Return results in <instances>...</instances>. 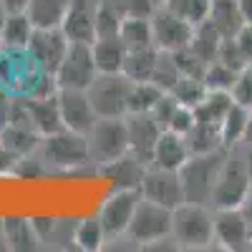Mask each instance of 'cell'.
Masks as SVG:
<instances>
[{
    "label": "cell",
    "instance_id": "cell-22",
    "mask_svg": "<svg viewBox=\"0 0 252 252\" xmlns=\"http://www.w3.org/2000/svg\"><path fill=\"white\" fill-rule=\"evenodd\" d=\"M33 31L35 26L31 23L28 13H5L0 23V43L5 51H26Z\"/></svg>",
    "mask_w": 252,
    "mask_h": 252
},
{
    "label": "cell",
    "instance_id": "cell-36",
    "mask_svg": "<svg viewBox=\"0 0 252 252\" xmlns=\"http://www.w3.org/2000/svg\"><path fill=\"white\" fill-rule=\"evenodd\" d=\"M169 94H172L179 103H184V106H189V109H194L197 103L207 96V86H204V81H202V78L179 76V81L172 86Z\"/></svg>",
    "mask_w": 252,
    "mask_h": 252
},
{
    "label": "cell",
    "instance_id": "cell-31",
    "mask_svg": "<svg viewBox=\"0 0 252 252\" xmlns=\"http://www.w3.org/2000/svg\"><path fill=\"white\" fill-rule=\"evenodd\" d=\"M222 40H224V38L220 35V31H217L212 23H209V20H204V23L194 26L192 40H189V48H192L202 61L212 63V61L217 58V53H220Z\"/></svg>",
    "mask_w": 252,
    "mask_h": 252
},
{
    "label": "cell",
    "instance_id": "cell-42",
    "mask_svg": "<svg viewBox=\"0 0 252 252\" xmlns=\"http://www.w3.org/2000/svg\"><path fill=\"white\" fill-rule=\"evenodd\" d=\"M197 124V116H194V109H189V106H184V103H179V106L174 109V114H172V119H169V126L166 129L169 131H174V134H182V136H187L189 131H192V126Z\"/></svg>",
    "mask_w": 252,
    "mask_h": 252
},
{
    "label": "cell",
    "instance_id": "cell-19",
    "mask_svg": "<svg viewBox=\"0 0 252 252\" xmlns=\"http://www.w3.org/2000/svg\"><path fill=\"white\" fill-rule=\"evenodd\" d=\"M101 177L111 179L114 187H121V189H139L141 179H144V172H146V164L139 161L136 157L131 154H124L109 164H103L101 169H96Z\"/></svg>",
    "mask_w": 252,
    "mask_h": 252
},
{
    "label": "cell",
    "instance_id": "cell-12",
    "mask_svg": "<svg viewBox=\"0 0 252 252\" xmlns=\"http://www.w3.org/2000/svg\"><path fill=\"white\" fill-rule=\"evenodd\" d=\"M152 20V35H154V46L159 51L174 53L179 48H187L192 40L194 26H189L187 20H182L179 15H174L166 5L154 8V13L149 15Z\"/></svg>",
    "mask_w": 252,
    "mask_h": 252
},
{
    "label": "cell",
    "instance_id": "cell-30",
    "mask_svg": "<svg viewBox=\"0 0 252 252\" xmlns=\"http://www.w3.org/2000/svg\"><path fill=\"white\" fill-rule=\"evenodd\" d=\"M184 139H187V146H189V154H207V152L224 149L220 126H215V124L197 121L192 126V131H189Z\"/></svg>",
    "mask_w": 252,
    "mask_h": 252
},
{
    "label": "cell",
    "instance_id": "cell-18",
    "mask_svg": "<svg viewBox=\"0 0 252 252\" xmlns=\"http://www.w3.org/2000/svg\"><path fill=\"white\" fill-rule=\"evenodd\" d=\"M189 157H192V154H189L187 139H184L182 134H174V131H169V129H164V131L159 134L157 146H154V157H152V164H149V166H159V169L179 172Z\"/></svg>",
    "mask_w": 252,
    "mask_h": 252
},
{
    "label": "cell",
    "instance_id": "cell-1",
    "mask_svg": "<svg viewBox=\"0 0 252 252\" xmlns=\"http://www.w3.org/2000/svg\"><path fill=\"white\" fill-rule=\"evenodd\" d=\"M172 237L179 250H207L215 245V212L209 204L182 202L172 209Z\"/></svg>",
    "mask_w": 252,
    "mask_h": 252
},
{
    "label": "cell",
    "instance_id": "cell-28",
    "mask_svg": "<svg viewBox=\"0 0 252 252\" xmlns=\"http://www.w3.org/2000/svg\"><path fill=\"white\" fill-rule=\"evenodd\" d=\"M109 242L106 232L98 222V217H86V220H78L73 224V247L81 252H98L103 250V245Z\"/></svg>",
    "mask_w": 252,
    "mask_h": 252
},
{
    "label": "cell",
    "instance_id": "cell-40",
    "mask_svg": "<svg viewBox=\"0 0 252 252\" xmlns=\"http://www.w3.org/2000/svg\"><path fill=\"white\" fill-rule=\"evenodd\" d=\"M174 63H177V68L182 76H192V78H204V71H207V61H202L192 48H179L172 53Z\"/></svg>",
    "mask_w": 252,
    "mask_h": 252
},
{
    "label": "cell",
    "instance_id": "cell-24",
    "mask_svg": "<svg viewBox=\"0 0 252 252\" xmlns=\"http://www.w3.org/2000/svg\"><path fill=\"white\" fill-rule=\"evenodd\" d=\"M209 23H212L222 38H232L242 26V13L237 8V0H212V5H209Z\"/></svg>",
    "mask_w": 252,
    "mask_h": 252
},
{
    "label": "cell",
    "instance_id": "cell-23",
    "mask_svg": "<svg viewBox=\"0 0 252 252\" xmlns=\"http://www.w3.org/2000/svg\"><path fill=\"white\" fill-rule=\"evenodd\" d=\"M3 227H5V240H8L10 252H31L40 247V240L31 224V217H18V215L3 217Z\"/></svg>",
    "mask_w": 252,
    "mask_h": 252
},
{
    "label": "cell",
    "instance_id": "cell-49",
    "mask_svg": "<svg viewBox=\"0 0 252 252\" xmlns=\"http://www.w3.org/2000/svg\"><path fill=\"white\" fill-rule=\"evenodd\" d=\"M240 209H242V215H245V220H247V222H250V227H252V187H250V192H247L245 202L240 204Z\"/></svg>",
    "mask_w": 252,
    "mask_h": 252
},
{
    "label": "cell",
    "instance_id": "cell-9",
    "mask_svg": "<svg viewBox=\"0 0 252 252\" xmlns=\"http://www.w3.org/2000/svg\"><path fill=\"white\" fill-rule=\"evenodd\" d=\"M96 76H98V68H96V61H94L91 43L71 40L68 51H66V56H63L61 66H58V71H56L58 89L86 91Z\"/></svg>",
    "mask_w": 252,
    "mask_h": 252
},
{
    "label": "cell",
    "instance_id": "cell-11",
    "mask_svg": "<svg viewBox=\"0 0 252 252\" xmlns=\"http://www.w3.org/2000/svg\"><path fill=\"white\" fill-rule=\"evenodd\" d=\"M68 43H71L68 35L61 28H35L26 51H28V56L33 58V63L40 71L56 76L63 56H66V51H68Z\"/></svg>",
    "mask_w": 252,
    "mask_h": 252
},
{
    "label": "cell",
    "instance_id": "cell-10",
    "mask_svg": "<svg viewBox=\"0 0 252 252\" xmlns=\"http://www.w3.org/2000/svg\"><path fill=\"white\" fill-rule=\"evenodd\" d=\"M141 199V192L139 189H121V187H114V192L101 202L98 207V222L103 227L109 240H116L121 235H126V227L131 222V215Z\"/></svg>",
    "mask_w": 252,
    "mask_h": 252
},
{
    "label": "cell",
    "instance_id": "cell-45",
    "mask_svg": "<svg viewBox=\"0 0 252 252\" xmlns=\"http://www.w3.org/2000/svg\"><path fill=\"white\" fill-rule=\"evenodd\" d=\"M232 38H235V43H237L240 53L245 56V61L252 63V23H245Z\"/></svg>",
    "mask_w": 252,
    "mask_h": 252
},
{
    "label": "cell",
    "instance_id": "cell-35",
    "mask_svg": "<svg viewBox=\"0 0 252 252\" xmlns=\"http://www.w3.org/2000/svg\"><path fill=\"white\" fill-rule=\"evenodd\" d=\"M164 5L174 15H179L182 20H187L189 26H199L209 18V5H212V0H166Z\"/></svg>",
    "mask_w": 252,
    "mask_h": 252
},
{
    "label": "cell",
    "instance_id": "cell-16",
    "mask_svg": "<svg viewBox=\"0 0 252 252\" xmlns=\"http://www.w3.org/2000/svg\"><path fill=\"white\" fill-rule=\"evenodd\" d=\"M124 119H126V136H129V154L149 166L161 126L154 121L152 114H126Z\"/></svg>",
    "mask_w": 252,
    "mask_h": 252
},
{
    "label": "cell",
    "instance_id": "cell-2",
    "mask_svg": "<svg viewBox=\"0 0 252 252\" xmlns=\"http://www.w3.org/2000/svg\"><path fill=\"white\" fill-rule=\"evenodd\" d=\"M224 157H227V149H217V152H207V154H192L184 161V166L179 169L184 202L212 204L215 182L222 169Z\"/></svg>",
    "mask_w": 252,
    "mask_h": 252
},
{
    "label": "cell",
    "instance_id": "cell-41",
    "mask_svg": "<svg viewBox=\"0 0 252 252\" xmlns=\"http://www.w3.org/2000/svg\"><path fill=\"white\" fill-rule=\"evenodd\" d=\"M229 96H232V101L240 103V106L252 109V66H245L237 73L232 89H229Z\"/></svg>",
    "mask_w": 252,
    "mask_h": 252
},
{
    "label": "cell",
    "instance_id": "cell-25",
    "mask_svg": "<svg viewBox=\"0 0 252 252\" xmlns=\"http://www.w3.org/2000/svg\"><path fill=\"white\" fill-rule=\"evenodd\" d=\"M71 0H31L26 13L35 28H61Z\"/></svg>",
    "mask_w": 252,
    "mask_h": 252
},
{
    "label": "cell",
    "instance_id": "cell-44",
    "mask_svg": "<svg viewBox=\"0 0 252 252\" xmlns=\"http://www.w3.org/2000/svg\"><path fill=\"white\" fill-rule=\"evenodd\" d=\"M31 224H33L40 242H51L56 227H58V220L56 217H31Z\"/></svg>",
    "mask_w": 252,
    "mask_h": 252
},
{
    "label": "cell",
    "instance_id": "cell-57",
    "mask_svg": "<svg viewBox=\"0 0 252 252\" xmlns=\"http://www.w3.org/2000/svg\"><path fill=\"white\" fill-rule=\"evenodd\" d=\"M250 66H252V63H250Z\"/></svg>",
    "mask_w": 252,
    "mask_h": 252
},
{
    "label": "cell",
    "instance_id": "cell-48",
    "mask_svg": "<svg viewBox=\"0 0 252 252\" xmlns=\"http://www.w3.org/2000/svg\"><path fill=\"white\" fill-rule=\"evenodd\" d=\"M31 0H0V5H3L5 13H26Z\"/></svg>",
    "mask_w": 252,
    "mask_h": 252
},
{
    "label": "cell",
    "instance_id": "cell-47",
    "mask_svg": "<svg viewBox=\"0 0 252 252\" xmlns=\"http://www.w3.org/2000/svg\"><path fill=\"white\" fill-rule=\"evenodd\" d=\"M10 111H13V96L0 91V131L10 124Z\"/></svg>",
    "mask_w": 252,
    "mask_h": 252
},
{
    "label": "cell",
    "instance_id": "cell-27",
    "mask_svg": "<svg viewBox=\"0 0 252 252\" xmlns=\"http://www.w3.org/2000/svg\"><path fill=\"white\" fill-rule=\"evenodd\" d=\"M119 38L124 40L126 51H141V48H157L154 35H152V20L149 18H136L129 15L121 20Z\"/></svg>",
    "mask_w": 252,
    "mask_h": 252
},
{
    "label": "cell",
    "instance_id": "cell-8",
    "mask_svg": "<svg viewBox=\"0 0 252 252\" xmlns=\"http://www.w3.org/2000/svg\"><path fill=\"white\" fill-rule=\"evenodd\" d=\"M43 76L28 51H5L0 53V91L8 96H31L38 78Z\"/></svg>",
    "mask_w": 252,
    "mask_h": 252
},
{
    "label": "cell",
    "instance_id": "cell-38",
    "mask_svg": "<svg viewBox=\"0 0 252 252\" xmlns=\"http://www.w3.org/2000/svg\"><path fill=\"white\" fill-rule=\"evenodd\" d=\"M179 68H177V63L172 58V53H166V51H159V58H157V66L152 71V83L154 86H159L161 91H172V86L179 81Z\"/></svg>",
    "mask_w": 252,
    "mask_h": 252
},
{
    "label": "cell",
    "instance_id": "cell-29",
    "mask_svg": "<svg viewBox=\"0 0 252 252\" xmlns=\"http://www.w3.org/2000/svg\"><path fill=\"white\" fill-rule=\"evenodd\" d=\"M232 103L235 101H232V96H229V91H207V96L194 106V116H197V121L220 126Z\"/></svg>",
    "mask_w": 252,
    "mask_h": 252
},
{
    "label": "cell",
    "instance_id": "cell-4",
    "mask_svg": "<svg viewBox=\"0 0 252 252\" xmlns=\"http://www.w3.org/2000/svg\"><path fill=\"white\" fill-rule=\"evenodd\" d=\"M89 141V159L94 169H101L124 154H129V136H126V119L124 116H98L86 134Z\"/></svg>",
    "mask_w": 252,
    "mask_h": 252
},
{
    "label": "cell",
    "instance_id": "cell-13",
    "mask_svg": "<svg viewBox=\"0 0 252 252\" xmlns=\"http://www.w3.org/2000/svg\"><path fill=\"white\" fill-rule=\"evenodd\" d=\"M139 192L144 199H152L166 209H177L184 202V189L179 172L172 169H159V166H146L144 179L139 184Z\"/></svg>",
    "mask_w": 252,
    "mask_h": 252
},
{
    "label": "cell",
    "instance_id": "cell-7",
    "mask_svg": "<svg viewBox=\"0 0 252 252\" xmlns=\"http://www.w3.org/2000/svg\"><path fill=\"white\" fill-rule=\"evenodd\" d=\"M172 235V209H166L152 199H139L131 222L126 227V237L136 247H149L152 242Z\"/></svg>",
    "mask_w": 252,
    "mask_h": 252
},
{
    "label": "cell",
    "instance_id": "cell-3",
    "mask_svg": "<svg viewBox=\"0 0 252 252\" xmlns=\"http://www.w3.org/2000/svg\"><path fill=\"white\" fill-rule=\"evenodd\" d=\"M38 157L46 161L48 169L56 172H76L91 166L86 134H76L71 129H61L40 139Z\"/></svg>",
    "mask_w": 252,
    "mask_h": 252
},
{
    "label": "cell",
    "instance_id": "cell-14",
    "mask_svg": "<svg viewBox=\"0 0 252 252\" xmlns=\"http://www.w3.org/2000/svg\"><path fill=\"white\" fill-rule=\"evenodd\" d=\"M215 245L227 252L252 250V227L242 209H215Z\"/></svg>",
    "mask_w": 252,
    "mask_h": 252
},
{
    "label": "cell",
    "instance_id": "cell-21",
    "mask_svg": "<svg viewBox=\"0 0 252 252\" xmlns=\"http://www.w3.org/2000/svg\"><path fill=\"white\" fill-rule=\"evenodd\" d=\"M91 51L98 73H119L124 68L126 53H129L119 35H98L91 43Z\"/></svg>",
    "mask_w": 252,
    "mask_h": 252
},
{
    "label": "cell",
    "instance_id": "cell-51",
    "mask_svg": "<svg viewBox=\"0 0 252 252\" xmlns=\"http://www.w3.org/2000/svg\"><path fill=\"white\" fill-rule=\"evenodd\" d=\"M247 149L242 152L245 154V166H247V174H250V182H252V144H245Z\"/></svg>",
    "mask_w": 252,
    "mask_h": 252
},
{
    "label": "cell",
    "instance_id": "cell-52",
    "mask_svg": "<svg viewBox=\"0 0 252 252\" xmlns=\"http://www.w3.org/2000/svg\"><path fill=\"white\" fill-rule=\"evenodd\" d=\"M242 144H252V109L247 111V126H245V139Z\"/></svg>",
    "mask_w": 252,
    "mask_h": 252
},
{
    "label": "cell",
    "instance_id": "cell-5",
    "mask_svg": "<svg viewBox=\"0 0 252 252\" xmlns=\"http://www.w3.org/2000/svg\"><path fill=\"white\" fill-rule=\"evenodd\" d=\"M250 174L245 166V154L240 152V146L227 149V157L222 161V169L215 182V192H212V204L215 209H235L245 202L250 192Z\"/></svg>",
    "mask_w": 252,
    "mask_h": 252
},
{
    "label": "cell",
    "instance_id": "cell-32",
    "mask_svg": "<svg viewBox=\"0 0 252 252\" xmlns=\"http://www.w3.org/2000/svg\"><path fill=\"white\" fill-rule=\"evenodd\" d=\"M157 58H159V48H141V51H129L124 61V68L121 73L129 76L131 81H149L152 71L157 66Z\"/></svg>",
    "mask_w": 252,
    "mask_h": 252
},
{
    "label": "cell",
    "instance_id": "cell-56",
    "mask_svg": "<svg viewBox=\"0 0 252 252\" xmlns=\"http://www.w3.org/2000/svg\"><path fill=\"white\" fill-rule=\"evenodd\" d=\"M0 53H3V43H0Z\"/></svg>",
    "mask_w": 252,
    "mask_h": 252
},
{
    "label": "cell",
    "instance_id": "cell-20",
    "mask_svg": "<svg viewBox=\"0 0 252 252\" xmlns=\"http://www.w3.org/2000/svg\"><path fill=\"white\" fill-rule=\"evenodd\" d=\"M26 106H28L31 126L40 136H48V134H56V131L63 129L61 111H58V98L56 96H46V98L26 96Z\"/></svg>",
    "mask_w": 252,
    "mask_h": 252
},
{
    "label": "cell",
    "instance_id": "cell-50",
    "mask_svg": "<svg viewBox=\"0 0 252 252\" xmlns=\"http://www.w3.org/2000/svg\"><path fill=\"white\" fill-rule=\"evenodd\" d=\"M237 8L242 13L245 23H252V0H237Z\"/></svg>",
    "mask_w": 252,
    "mask_h": 252
},
{
    "label": "cell",
    "instance_id": "cell-26",
    "mask_svg": "<svg viewBox=\"0 0 252 252\" xmlns=\"http://www.w3.org/2000/svg\"><path fill=\"white\" fill-rule=\"evenodd\" d=\"M40 136L38 131L28 129V126H18V124H8L3 131H0V144L10 149L15 157H28V154H35L38 146H40Z\"/></svg>",
    "mask_w": 252,
    "mask_h": 252
},
{
    "label": "cell",
    "instance_id": "cell-53",
    "mask_svg": "<svg viewBox=\"0 0 252 252\" xmlns=\"http://www.w3.org/2000/svg\"><path fill=\"white\" fill-rule=\"evenodd\" d=\"M8 250V240H5V227H3V217H0V252Z\"/></svg>",
    "mask_w": 252,
    "mask_h": 252
},
{
    "label": "cell",
    "instance_id": "cell-6",
    "mask_svg": "<svg viewBox=\"0 0 252 252\" xmlns=\"http://www.w3.org/2000/svg\"><path fill=\"white\" fill-rule=\"evenodd\" d=\"M134 81L119 73H98L86 89L96 116H126L129 111V94Z\"/></svg>",
    "mask_w": 252,
    "mask_h": 252
},
{
    "label": "cell",
    "instance_id": "cell-54",
    "mask_svg": "<svg viewBox=\"0 0 252 252\" xmlns=\"http://www.w3.org/2000/svg\"><path fill=\"white\" fill-rule=\"evenodd\" d=\"M152 3H154V5L159 8V5H164V3H166V0H152Z\"/></svg>",
    "mask_w": 252,
    "mask_h": 252
},
{
    "label": "cell",
    "instance_id": "cell-55",
    "mask_svg": "<svg viewBox=\"0 0 252 252\" xmlns=\"http://www.w3.org/2000/svg\"><path fill=\"white\" fill-rule=\"evenodd\" d=\"M3 15H5V10H3V5H0V23H3Z\"/></svg>",
    "mask_w": 252,
    "mask_h": 252
},
{
    "label": "cell",
    "instance_id": "cell-15",
    "mask_svg": "<svg viewBox=\"0 0 252 252\" xmlns=\"http://www.w3.org/2000/svg\"><path fill=\"white\" fill-rule=\"evenodd\" d=\"M56 98H58V111H61L63 129H71L76 134H89L94 121L98 119L94 106H91L89 94L76 91V89H58Z\"/></svg>",
    "mask_w": 252,
    "mask_h": 252
},
{
    "label": "cell",
    "instance_id": "cell-43",
    "mask_svg": "<svg viewBox=\"0 0 252 252\" xmlns=\"http://www.w3.org/2000/svg\"><path fill=\"white\" fill-rule=\"evenodd\" d=\"M179 106V101L169 94V91H164L161 94V98L154 103V109L149 111L152 116H154V121L161 126V131L166 129V126H169V119H172V114H174V109Z\"/></svg>",
    "mask_w": 252,
    "mask_h": 252
},
{
    "label": "cell",
    "instance_id": "cell-17",
    "mask_svg": "<svg viewBox=\"0 0 252 252\" xmlns=\"http://www.w3.org/2000/svg\"><path fill=\"white\" fill-rule=\"evenodd\" d=\"M96 8L98 0H71V5L63 15L61 31L68 35V40L94 43L96 40Z\"/></svg>",
    "mask_w": 252,
    "mask_h": 252
},
{
    "label": "cell",
    "instance_id": "cell-39",
    "mask_svg": "<svg viewBox=\"0 0 252 252\" xmlns=\"http://www.w3.org/2000/svg\"><path fill=\"white\" fill-rule=\"evenodd\" d=\"M124 15L109 3V0H98L96 8V38L98 35H119Z\"/></svg>",
    "mask_w": 252,
    "mask_h": 252
},
{
    "label": "cell",
    "instance_id": "cell-46",
    "mask_svg": "<svg viewBox=\"0 0 252 252\" xmlns=\"http://www.w3.org/2000/svg\"><path fill=\"white\" fill-rule=\"evenodd\" d=\"M18 161H20V157H15L10 149H5V146L0 144V174H13Z\"/></svg>",
    "mask_w": 252,
    "mask_h": 252
},
{
    "label": "cell",
    "instance_id": "cell-33",
    "mask_svg": "<svg viewBox=\"0 0 252 252\" xmlns=\"http://www.w3.org/2000/svg\"><path fill=\"white\" fill-rule=\"evenodd\" d=\"M247 111L240 103H232L229 111L224 114L222 124H220V134H222V144L224 149H232V146H240L245 139V126H247Z\"/></svg>",
    "mask_w": 252,
    "mask_h": 252
},
{
    "label": "cell",
    "instance_id": "cell-37",
    "mask_svg": "<svg viewBox=\"0 0 252 252\" xmlns=\"http://www.w3.org/2000/svg\"><path fill=\"white\" fill-rule=\"evenodd\" d=\"M237 73L240 71L224 66L222 61H212V63H207V71H204L202 81H204L207 91H229L232 83H235V78H237Z\"/></svg>",
    "mask_w": 252,
    "mask_h": 252
},
{
    "label": "cell",
    "instance_id": "cell-34",
    "mask_svg": "<svg viewBox=\"0 0 252 252\" xmlns=\"http://www.w3.org/2000/svg\"><path fill=\"white\" fill-rule=\"evenodd\" d=\"M161 89L154 86L152 81H134L131 94H129V111L126 114H149L154 103L161 98Z\"/></svg>",
    "mask_w": 252,
    "mask_h": 252
}]
</instances>
